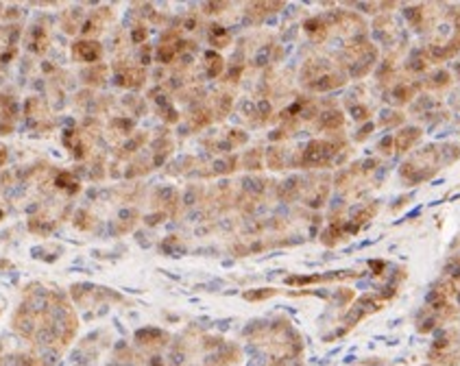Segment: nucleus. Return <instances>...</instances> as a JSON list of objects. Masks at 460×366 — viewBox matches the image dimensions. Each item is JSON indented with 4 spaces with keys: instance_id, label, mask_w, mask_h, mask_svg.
<instances>
[{
    "instance_id": "obj_1",
    "label": "nucleus",
    "mask_w": 460,
    "mask_h": 366,
    "mask_svg": "<svg viewBox=\"0 0 460 366\" xmlns=\"http://www.w3.org/2000/svg\"><path fill=\"white\" fill-rule=\"evenodd\" d=\"M98 52H101V48H98V44H76V54H79L81 59H85V61H96Z\"/></svg>"
}]
</instances>
